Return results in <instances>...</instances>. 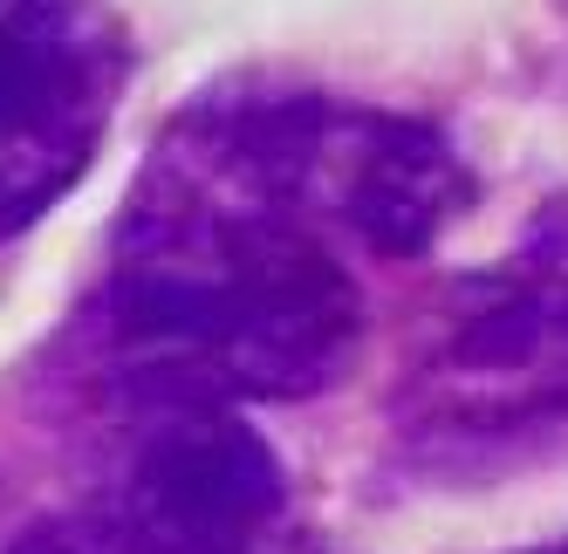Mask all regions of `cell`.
I'll list each match as a JSON object with an SVG mask.
<instances>
[{
    "label": "cell",
    "instance_id": "cell-1",
    "mask_svg": "<svg viewBox=\"0 0 568 554\" xmlns=\"http://www.w3.org/2000/svg\"><path fill=\"white\" fill-rule=\"evenodd\" d=\"M90 329L138 411L315 398L349 370L363 295L329 233L172 144L124 206Z\"/></svg>",
    "mask_w": 568,
    "mask_h": 554
},
{
    "label": "cell",
    "instance_id": "cell-2",
    "mask_svg": "<svg viewBox=\"0 0 568 554\" xmlns=\"http://www.w3.org/2000/svg\"><path fill=\"white\" fill-rule=\"evenodd\" d=\"M568 439V199L459 274L397 383V445L418 465H507Z\"/></svg>",
    "mask_w": 568,
    "mask_h": 554
},
{
    "label": "cell",
    "instance_id": "cell-3",
    "mask_svg": "<svg viewBox=\"0 0 568 554\" xmlns=\"http://www.w3.org/2000/svg\"><path fill=\"white\" fill-rule=\"evenodd\" d=\"M179 151L261 192L315 233H349L384 260L425 254L473 199L459 151L418 116L349 110V103H226L172 131Z\"/></svg>",
    "mask_w": 568,
    "mask_h": 554
},
{
    "label": "cell",
    "instance_id": "cell-4",
    "mask_svg": "<svg viewBox=\"0 0 568 554\" xmlns=\"http://www.w3.org/2000/svg\"><path fill=\"white\" fill-rule=\"evenodd\" d=\"M124 55L97 0H0V240L83 178Z\"/></svg>",
    "mask_w": 568,
    "mask_h": 554
},
{
    "label": "cell",
    "instance_id": "cell-5",
    "mask_svg": "<svg viewBox=\"0 0 568 554\" xmlns=\"http://www.w3.org/2000/svg\"><path fill=\"white\" fill-rule=\"evenodd\" d=\"M14 554H308L288 541V521L267 527H172V521H144L124 506H90V513H62V521L34 527Z\"/></svg>",
    "mask_w": 568,
    "mask_h": 554
},
{
    "label": "cell",
    "instance_id": "cell-6",
    "mask_svg": "<svg viewBox=\"0 0 568 554\" xmlns=\"http://www.w3.org/2000/svg\"><path fill=\"white\" fill-rule=\"evenodd\" d=\"M561 554H568V547H561Z\"/></svg>",
    "mask_w": 568,
    "mask_h": 554
}]
</instances>
